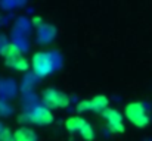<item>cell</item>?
<instances>
[{
    "label": "cell",
    "mask_w": 152,
    "mask_h": 141,
    "mask_svg": "<svg viewBox=\"0 0 152 141\" xmlns=\"http://www.w3.org/2000/svg\"><path fill=\"white\" fill-rule=\"evenodd\" d=\"M124 116L127 118V121L137 127V128H146L151 122L149 113L145 107V104L142 101H130L126 104L124 107Z\"/></svg>",
    "instance_id": "cell-2"
},
{
    "label": "cell",
    "mask_w": 152,
    "mask_h": 141,
    "mask_svg": "<svg viewBox=\"0 0 152 141\" xmlns=\"http://www.w3.org/2000/svg\"><path fill=\"white\" fill-rule=\"evenodd\" d=\"M13 141H39V135L30 127H19L13 131Z\"/></svg>",
    "instance_id": "cell-9"
},
{
    "label": "cell",
    "mask_w": 152,
    "mask_h": 141,
    "mask_svg": "<svg viewBox=\"0 0 152 141\" xmlns=\"http://www.w3.org/2000/svg\"><path fill=\"white\" fill-rule=\"evenodd\" d=\"M42 98H43V104L49 109H66L71 104V98L69 95L58 88H46L42 93Z\"/></svg>",
    "instance_id": "cell-4"
},
{
    "label": "cell",
    "mask_w": 152,
    "mask_h": 141,
    "mask_svg": "<svg viewBox=\"0 0 152 141\" xmlns=\"http://www.w3.org/2000/svg\"><path fill=\"white\" fill-rule=\"evenodd\" d=\"M22 118H24V121H27L33 125H39V127H48L55 121V116H53L52 110L49 107H46L45 104L34 106Z\"/></svg>",
    "instance_id": "cell-6"
},
{
    "label": "cell",
    "mask_w": 152,
    "mask_h": 141,
    "mask_svg": "<svg viewBox=\"0 0 152 141\" xmlns=\"http://www.w3.org/2000/svg\"><path fill=\"white\" fill-rule=\"evenodd\" d=\"M0 54L4 57V65L10 69H15L18 72H25L30 68L28 60L25 59L21 47L13 43H7L0 48Z\"/></svg>",
    "instance_id": "cell-1"
},
{
    "label": "cell",
    "mask_w": 152,
    "mask_h": 141,
    "mask_svg": "<svg viewBox=\"0 0 152 141\" xmlns=\"http://www.w3.org/2000/svg\"><path fill=\"white\" fill-rule=\"evenodd\" d=\"M109 106V100L105 94H98L92 98H87V100H81L78 104H77V112L78 113H84V112H92V113H99L102 115Z\"/></svg>",
    "instance_id": "cell-7"
},
{
    "label": "cell",
    "mask_w": 152,
    "mask_h": 141,
    "mask_svg": "<svg viewBox=\"0 0 152 141\" xmlns=\"http://www.w3.org/2000/svg\"><path fill=\"white\" fill-rule=\"evenodd\" d=\"M109 129V132L112 134H123L126 131V125H124V118L123 115L114 109V107H108L103 113L101 115Z\"/></svg>",
    "instance_id": "cell-8"
},
{
    "label": "cell",
    "mask_w": 152,
    "mask_h": 141,
    "mask_svg": "<svg viewBox=\"0 0 152 141\" xmlns=\"http://www.w3.org/2000/svg\"><path fill=\"white\" fill-rule=\"evenodd\" d=\"M31 66H33V71H34V74L37 77L45 78V77H48L49 74L53 72L55 60H53L50 53H48V51H37V53H34V56L31 59Z\"/></svg>",
    "instance_id": "cell-5"
},
{
    "label": "cell",
    "mask_w": 152,
    "mask_h": 141,
    "mask_svg": "<svg viewBox=\"0 0 152 141\" xmlns=\"http://www.w3.org/2000/svg\"><path fill=\"white\" fill-rule=\"evenodd\" d=\"M65 129L68 132H71V134H78L81 138H84L86 141H93L95 137H96L92 124L87 119H84L83 116H78V115L66 118Z\"/></svg>",
    "instance_id": "cell-3"
},
{
    "label": "cell",
    "mask_w": 152,
    "mask_h": 141,
    "mask_svg": "<svg viewBox=\"0 0 152 141\" xmlns=\"http://www.w3.org/2000/svg\"><path fill=\"white\" fill-rule=\"evenodd\" d=\"M10 113H12V107L6 101H1L0 100V116H7Z\"/></svg>",
    "instance_id": "cell-11"
},
{
    "label": "cell",
    "mask_w": 152,
    "mask_h": 141,
    "mask_svg": "<svg viewBox=\"0 0 152 141\" xmlns=\"http://www.w3.org/2000/svg\"><path fill=\"white\" fill-rule=\"evenodd\" d=\"M0 141H13V132L9 128H4L0 132Z\"/></svg>",
    "instance_id": "cell-10"
},
{
    "label": "cell",
    "mask_w": 152,
    "mask_h": 141,
    "mask_svg": "<svg viewBox=\"0 0 152 141\" xmlns=\"http://www.w3.org/2000/svg\"><path fill=\"white\" fill-rule=\"evenodd\" d=\"M3 129H4V127H3V125H1V124H0V132H1V131H3Z\"/></svg>",
    "instance_id": "cell-12"
}]
</instances>
